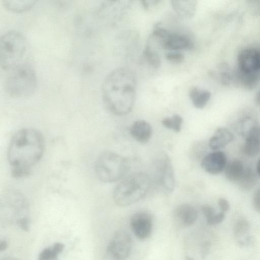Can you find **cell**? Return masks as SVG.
<instances>
[{
	"instance_id": "cell-35",
	"label": "cell",
	"mask_w": 260,
	"mask_h": 260,
	"mask_svg": "<svg viewBox=\"0 0 260 260\" xmlns=\"http://www.w3.org/2000/svg\"><path fill=\"white\" fill-rule=\"evenodd\" d=\"M257 49V52H258V55L259 67V72H260V48H258Z\"/></svg>"
},
{
	"instance_id": "cell-2",
	"label": "cell",
	"mask_w": 260,
	"mask_h": 260,
	"mask_svg": "<svg viewBox=\"0 0 260 260\" xmlns=\"http://www.w3.org/2000/svg\"><path fill=\"white\" fill-rule=\"evenodd\" d=\"M136 80L133 73L124 68L112 71L102 86V96L109 110L122 116L132 109L136 99Z\"/></svg>"
},
{
	"instance_id": "cell-29",
	"label": "cell",
	"mask_w": 260,
	"mask_h": 260,
	"mask_svg": "<svg viewBox=\"0 0 260 260\" xmlns=\"http://www.w3.org/2000/svg\"><path fill=\"white\" fill-rule=\"evenodd\" d=\"M218 206L220 209V211L224 213H226L230 209V205L229 202L224 198H220L218 200Z\"/></svg>"
},
{
	"instance_id": "cell-32",
	"label": "cell",
	"mask_w": 260,
	"mask_h": 260,
	"mask_svg": "<svg viewBox=\"0 0 260 260\" xmlns=\"http://www.w3.org/2000/svg\"><path fill=\"white\" fill-rule=\"evenodd\" d=\"M8 243L6 241H2L0 242V250H5L8 247Z\"/></svg>"
},
{
	"instance_id": "cell-26",
	"label": "cell",
	"mask_w": 260,
	"mask_h": 260,
	"mask_svg": "<svg viewBox=\"0 0 260 260\" xmlns=\"http://www.w3.org/2000/svg\"><path fill=\"white\" fill-rule=\"evenodd\" d=\"M183 123L182 117L178 114H175L171 117L164 118L161 123L162 125L176 133H179L181 129Z\"/></svg>"
},
{
	"instance_id": "cell-23",
	"label": "cell",
	"mask_w": 260,
	"mask_h": 260,
	"mask_svg": "<svg viewBox=\"0 0 260 260\" xmlns=\"http://www.w3.org/2000/svg\"><path fill=\"white\" fill-rule=\"evenodd\" d=\"M64 246L61 242L54 243L44 248L40 253L38 260H57L58 255L63 251Z\"/></svg>"
},
{
	"instance_id": "cell-19",
	"label": "cell",
	"mask_w": 260,
	"mask_h": 260,
	"mask_svg": "<svg viewBox=\"0 0 260 260\" xmlns=\"http://www.w3.org/2000/svg\"><path fill=\"white\" fill-rule=\"evenodd\" d=\"M189 96L196 108L203 109L209 102L211 93L208 90H201L197 87H193L189 90Z\"/></svg>"
},
{
	"instance_id": "cell-1",
	"label": "cell",
	"mask_w": 260,
	"mask_h": 260,
	"mask_svg": "<svg viewBox=\"0 0 260 260\" xmlns=\"http://www.w3.org/2000/svg\"><path fill=\"white\" fill-rule=\"evenodd\" d=\"M44 151L42 134L33 128L18 131L12 138L8 150V160L12 175L16 178L28 176L38 164Z\"/></svg>"
},
{
	"instance_id": "cell-10",
	"label": "cell",
	"mask_w": 260,
	"mask_h": 260,
	"mask_svg": "<svg viewBox=\"0 0 260 260\" xmlns=\"http://www.w3.org/2000/svg\"><path fill=\"white\" fill-rule=\"evenodd\" d=\"M153 225L152 215L146 211L135 213L129 219L130 228L134 235L139 240H144L150 236Z\"/></svg>"
},
{
	"instance_id": "cell-30",
	"label": "cell",
	"mask_w": 260,
	"mask_h": 260,
	"mask_svg": "<svg viewBox=\"0 0 260 260\" xmlns=\"http://www.w3.org/2000/svg\"><path fill=\"white\" fill-rule=\"evenodd\" d=\"M252 204L254 209L260 213V189L255 191L253 198Z\"/></svg>"
},
{
	"instance_id": "cell-4",
	"label": "cell",
	"mask_w": 260,
	"mask_h": 260,
	"mask_svg": "<svg viewBox=\"0 0 260 260\" xmlns=\"http://www.w3.org/2000/svg\"><path fill=\"white\" fill-rule=\"evenodd\" d=\"M5 82L6 93L10 96L21 98L32 95L38 85L36 72L27 62H23L8 71Z\"/></svg>"
},
{
	"instance_id": "cell-7",
	"label": "cell",
	"mask_w": 260,
	"mask_h": 260,
	"mask_svg": "<svg viewBox=\"0 0 260 260\" xmlns=\"http://www.w3.org/2000/svg\"><path fill=\"white\" fill-rule=\"evenodd\" d=\"M154 181L159 189L165 194L172 193L175 186V179L172 162L170 156L160 153L155 158L152 164Z\"/></svg>"
},
{
	"instance_id": "cell-22",
	"label": "cell",
	"mask_w": 260,
	"mask_h": 260,
	"mask_svg": "<svg viewBox=\"0 0 260 260\" xmlns=\"http://www.w3.org/2000/svg\"><path fill=\"white\" fill-rule=\"evenodd\" d=\"M202 211L206 218L207 222L210 225L220 223L225 218V213L221 211L216 213L215 209L209 205H203Z\"/></svg>"
},
{
	"instance_id": "cell-36",
	"label": "cell",
	"mask_w": 260,
	"mask_h": 260,
	"mask_svg": "<svg viewBox=\"0 0 260 260\" xmlns=\"http://www.w3.org/2000/svg\"><path fill=\"white\" fill-rule=\"evenodd\" d=\"M185 260H194L193 259H192V258L191 257H187L186 258Z\"/></svg>"
},
{
	"instance_id": "cell-27",
	"label": "cell",
	"mask_w": 260,
	"mask_h": 260,
	"mask_svg": "<svg viewBox=\"0 0 260 260\" xmlns=\"http://www.w3.org/2000/svg\"><path fill=\"white\" fill-rule=\"evenodd\" d=\"M143 56L146 62L154 69H157L160 64V59L158 54L148 45L144 49Z\"/></svg>"
},
{
	"instance_id": "cell-12",
	"label": "cell",
	"mask_w": 260,
	"mask_h": 260,
	"mask_svg": "<svg viewBox=\"0 0 260 260\" xmlns=\"http://www.w3.org/2000/svg\"><path fill=\"white\" fill-rule=\"evenodd\" d=\"M226 164V156L221 151H215L207 154L201 161L203 169L212 175H217L224 171Z\"/></svg>"
},
{
	"instance_id": "cell-5",
	"label": "cell",
	"mask_w": 260,
	"mask_h": 260,
	"mask_svg": "<svg viewBox=\"0 0 260 260\" xmlns=\"http://www.w3.org/2000/svg\"><path fill=\"white\" fill-rule=\"evenodd\" d=\"M28 43L21 32L11 30L4 33L0 39V64L5 71H9L24 62Z\"/></svg>"
},
{
	"instance_id": "cell-17",
	"label": "cell",
	"mask_w": 260,
	"mask_h": 260,
	"mask_svg": "<svg viewBox=\"0 0 260 260\" xmlns=\"http://www.w3.org/2000/svg\"><path fill=\"white\" fill-rule=\"evenodd\" d=\"M171 5L175 12L180 17L192 18L196 12L197 2L194 0H173Z\"/></svg>"
},
{
	"instance_id": "cell-8",
	"label": "cell",
	"mask_w": 260,
	"mask_h": 260,
	"mask_svg": "<svg viewBox=\"0 0 260 260\" xmlns=\"http://www.w3.org/2000/svg\"><path fill=\"white\" fill-rule=\"evenodd\" d=\"M132 240L126 230L119 229L116 231L106 247L104 254L105 260H126L132 251Z\"/></svg>"
},
{
	"instance_id": "cell-6",
	"label": "cell",
	"mask_w": 260,
	"mask_h": 260,
	"mask_svg": "<svg viewBox=\"0 0 260 260\" xmlns=\"http://www.w3.org/2000/svg\"><path fill=\"white\" fill-rule=\"evenodd\" d=\"M95 172L102 182L112 183L123 178L129 169V164L124 157L111 151L102 152L95 162Z\"/></svg>"
},
{
	"instance_id": "cell-13",
	"label": "cell",
	"mask_w": 260,
	"mask_h": 260,
	"mask_svg": "<svg viewBox=\"0 0 260 260\" xmlns=\"http://www.w3.org/2000/svg\"><path fill=\"white\" fill-rule=\"evenodd\" d=\"M173 216L175 222L181 227H189L193 225L198 219L196 208L189 204H182L173 210Z\"/></svg>"
},
{
	"instance_id": "cell-14",
	"label": "cell",
	"mask_w": 260,
	"mask_h": 260,
	"mask_svg": "<svg viewBox=\"0 0 260 260\" xmlns=\"http://www.w3.org/2000/svg\"><path fill=\"white\" fill-rule=\"evenodd\" d=\"M245 136L244 153L248 156L256 155L260 151V125L254 123L245 133Z\"/></svg>"
},
{
	"instance_id": "cell-31",
	"label": "cell",
	"mask_w": 260,
	"mask_h": 260,
	"mask_svg": "<svg viewBox=\"0 0 260 260\" xmlns=\"http://www.w3.org/2000/svg\"><path fill=\"white\" fill-rule=\"evenodd\" d=\"M19 226L24 231L27 232L29 228V221L27 217H23L18 220Z\"/></svg>"
},
{
	"instance_id": "cell-9",
	"label": "cell",
	"mask_w": 260,
	"mask_h": 260,
	"mask_svg": "<svg viewBox=\"0 0 260 260\" xmlns=\"http://www.w3.org/2000/svg\"><path fill=\"white\" fill-rule=\"evenodd\" d=\"M152 36L156 38L162 48L178 51L192 49L193 43L188 36L177 32H172L156 25Z\"/></svg>"
},
{
	"instance_id": "cell-11",
	"label": "cell",
	"mask_w": 260,
	"mask_h": 260,
	"mask_svg": "<svg viewBox=\"0 0 260 260\" xmlns=\"http://www.w3.org/2000/svg\"><path fill=\"white\" fill-rule=\"evenodd\" d=\"M238 62L240 72L260 74L257 49L247 48L242 50L239 54Z\"/></svg>"
},
{
	"instance_id": "cell-21",
	"label": "cell",
	"mask_w": 260,
	"mask_h": 260,
	"mask_svg": "<svg viewBox=\"0 0 260 260\" xmlns=\"http://www.w3.org/2000/svg\"><path fill=\"white\" fill-rule=\"evenodd\" d=\"M250 225L244 218L239 219L235 224L234 233L236 238L240 244L248 243L250 240Z\"/></svg>"
},
{
	"instance_id": "cell-16",
	"label": "cell",
	"mask_w": 260,
	"mask_h": 260,
	"mask_svg": "<svg viewBox=\"0 0 260 260\" xmlns=\"http://www.w3.org/2000/svg\"><path fill=\"white\" fill-rule=\"evenodd\" d=\"M234 139V135L229 129L219 127L215 132L209 141V147L216 150L225 147Z\"/></svg>"
},
{
	"instance_id": "cell-20",
	"label": "cell",
	"mask_w": 260,
	"mask_h": 260,
	"mask_svg": "<svg viewBox=\"0 0 260 260\" xmlns=\"http://www.w3.org/2000/svg\"><path fill=\"white\" fill-rule=\"evenodd\" d=\"M33 0H3L4 7L8 11L14 13H22L30 9L35 5Z\"/></svg>"
},
{
	"instance_id": "cell-28",
	"label": "cell",
	"mask_w": 260,
	"mask_h": 260,
	"mask_svg": "<svg viewBox=\"0 0 260 260\" xmlns=\"http://www.w3.org/2000/svg\"><path fill=\"white\" fill-rule=\"evenodd\" d=\"M166 59L171 63L178 64L182 62L184 59V55L180 52H169L166 54Z\"/></svg>"
},
{
	"instance_id": "cell-25",
	"label": "cell",
	"mask_w": 260,
	"mask_h": 260,
	"mask_svg": "<svg viewBox=\"0 0 260 260\" xmlns=\"http://www.w3.org/2000/svg\"><path fill=\"white\" fill-rule=\"evenodd\" d=\"M237 77L243 86L248 89H251L254 87L259 82L260 74L257 73L246 74L239 71Z\"/></svg>"
},
{
	"instance_id": "cell-15",
	"label": "cell",
	"mask_w": 260,
	"mask_h": 260,
	"mask_svg": "<svg viewBox=\"0 0 260 260\" xmlns=\"http://www.w3.org/2000/svg\"><path fill=\"white\" fill-rule=\"evenodd\" d=\"M152 133L151 125L146 121H136L131 126L130 134L138 142L141 144L147 143L150 139Z\"/></svg>"
},
{
	"instance_id": "cell-34",
	"label": "cell",
	"mask_w": 260,
	"mask_h": 260,
	"mask_svg": "<svg viewBox=\"0 0 260 260\" xmlns=\"http://www.w3.org/2000/svg\"><path fill=\"white\" fill-rule=\"evenodd\" d=\"M256 171L260 176V159H259L256 164Z\"/></svg>"
},
{
	"instance_id": "cell-3",
	"label": "cell",
	"mask_w": 260,
	"mask_h": 260,
	"mask_svg": "<svg viewBox=\"0 0 260 260\" xmlns=\"http://www.w3.org/2000/svg\"><path fill=\"white\" fill-rule=\"evenodd\" d=\"M151 185V180L147 174L141 172L132 173L115 187L113 200L119 206L132 205L146 197Z\"/></svg>"
},
{
	"instance_id": "cell-18",
	"label": "cell",
	"mask_w": 260,
	"mask_h": 260,
	"mask_svg": "<svg viewBox=\"0 0 260 260\" xmlns=\"http://www.w3.org/2000/svg\"><path fill=\"white\" fill-rule=\"evenodd\" d=\"M242 162L239 160H233L226 164L224 170L226 179L231 182H238L244 170Z\"/></svg>"
},
{
	"instance_id": "cell-33",
	"label": "cell",
	"mask_w": 260,
	"mask_h": 260,
	"mask_svg": "<svg viewBox=\"0 0 260 260\" xmlns=\"http://www.w3.org/2000/svg\"><path fill=\"white\" fill-rule=\"evenodd\" d=\"M255 102L256 104L260 107V89L257 92L256 95Z\"/></svg>"
},
{
	"instance_id": "cell-24",
	"label": "cell",
	"mask_w": 260,
	"mask_h": 260,
	"mask_svg": "<svg viewBox=\"0 0 260 260\" xmlns=\"http://www.w3.org/2000/svg\"><path fill=\"white\" fill-rule=\"evenodd\" d=\"M256 178L254 172L250 168H245L244 171L237 182L243 189H250L255 184Z\"/></svg>"
}]
</instances>
